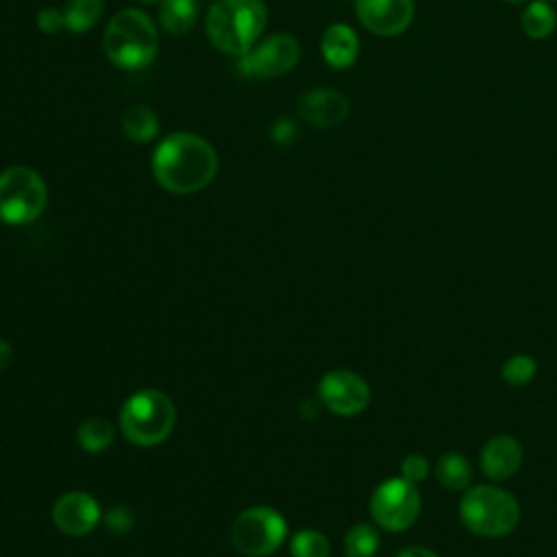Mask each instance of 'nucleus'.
Returning <instances> with one entry per match:
<instances>
[{
    "label": "nucleus",
    "mask_w": 557,
    "mask_h": 557,
    "mask_svg": "<svg viewBox=\"0 0 557 557\" xmlns=\"http://www.w3.org/2000/svg\"><path fill=\"white\" fill-rule=\"evenodd\" d=\"M218 152L200 135L176 131L165 135L152 150V174L172 194H196L218 174Z\"/></svg>",
    "instance_id": "nucleus-1"
},
{
    "label": "nucleus",
    "mask_w": 557,
    "mask_h": 557,
    "mask_svg": "<svg viewBox=\"0 0 557 557\" xmlns=\"http://www.w3.org/2000/svg\"><path fill=\"white\" fill-rule=\"evenodd\" d=\"M268 26L263 0H218L209 7L205 30L209 41L224 54H246Z\"/></svg>",
    "instance_id": "nucleus-2"
},
{
    "label": "nucleus",
    "mask_w": 557,
    "mask_h": 557,
    "mask_svg": "<svg viewBox=\"0 0 557 557\" xmlns=\"http://www.w3.org/2000/svg\"><path fill=\"white\" fill-rule=\"evenodd\" d=\"M102 48L115 67L137 72L154 61L159 52V30L148 13L128 7L109 20Z\"/></svg>",
    "instance_id": "nucleus-3"
},
{
    "label": "nucleus",
    "mask_w": 557,
    "mask_h": 557,
    "mask_svg": "<svg viewBox=\"0 0 557 557\" xmlns=\"http://www.w3.org/2000/svg\"><path fill=\"white\" fill-rule=\"evenodd\" d=\"M459 518L479 537H505L520 522V503L511 492L494 483H479L463 490Z\"/></svg>",
    "instance_id": "nucleus-4"
},
{
    "label": "nucleus",
    "mask_w": 557,
    "mask_h": 557,
    "mask_svg": "<svg viewBox=\"0 0 557 557\" xmlns=\"http://www.w3.org/2000/svg\"><path fill=\"white\" fill-rule=\"evenodd\" d=\"M174 418V405L163 392L141 389L124 403L120 411V426L133 444L154 446L170 435Z\"/></svg>",
    "instance_id": "nucleus-5"
},
{
    "label": "nucleus",
    "mask_w": 557,
    "mask_h": 557,
    "mask_svg": "<svg viewBox=\"0 0 557 557\" xmlns=\"http://www.w3.org/2000/svg\"><path fill=\"white\" fill-rule=\"evenodd\" d=\"M48 202L41 174L28 165H11L0 172V222L20 226L37 220Z\"/></svg>",
    "instance_id": "nucleus-6"
},
{
    "label": "nucleus",
    "mask_w": 557,
    "mask_h": 557,
    "mask_svg": "<svg viewBox=\"0 0 557 557\" xmlns=\"http://www.w3.org/2000/svg\"><path fill=\"white\" fill-rule=\"evenodd\" d=\"M422 511V496L416 483L405 476H389L370 496V516L383 531H407Z\"/></svg>",
    "instance_id": "nucleus-7"
},
{
    "label": "nucleus",
    "mask_w": 557,
    "mask_h": 557,
    "mask_svg": "<svg viewBox=\"0 0 557 557\" xmlns=\"http://www.w3.org/2000/svg\"><path fill=\"white\" fill-rule=\"evenodd\" d=\"M287 535L285 518L270 507H250L242 511L231 527L233 546L250 557L274 553Z\"/></svg>",
    "instance_id": "nucleus-8"
},
{
    "label": "nucleus",
    "mask_w": 557,
    "mask_h": 557,
    "mask_svg": "<svg viewBox=\"0 0 557 557\" xmlns=\"http://www.w3.org/2000/svg\"><path fill=\"white\" fill-rule=\"evenodd\" d=\"M300 44L289 33H274L259 39L246 54L237 57V72L246 78H276L296 67Z\"/></svg>",
    "instance_id": "nucleus-9"
},
{
    "label": "nucleus",
    "mask_w": 557,
    "mask_h": 557,
    "mask_svg": "<svg viewBox=\"0 0 557 557\" xmlns=\"http://www.w3.org/2000/svg\"><path fill=\"white\" fill-rule=\"evenodd\" d=\"M322 405L337 416H357L370 403L366 379L352 370H331L318 385Z\"/></svg>",
    "instance_id": "nucleus-10"
},
{
    "label": "nucleus",
    "mask_w": 557,
    "mask_h": 557,
    "mask_svg": "<svg viewBox=\"0 0 557 557\" xmlns=\"http://www.w3.org/2000/svg\"><path fill=\"white\" fill-rule=\"evenodd\" d=\"M357 20L379 37L403 35L416 17L413 0H355Z\"/></svg>",
    "instance_id": "nucleus-11"
},
{
    "label": "nucleus",
    "mask_w": 557,
    "mask_h": 557,
    "mask_svg": "<svg viewBox=\"0 0 557 557\" xmlns=\"http://www.w3.org/2000/svg\"><path fill=\"white\" fill-rule=\"evenodd\" d=\"M298 117L315 128H333L339 126L348 113L350 102L348 98L331 87H313L305 94H300L296 104Z\"/></svg>",
    "instance_id": "nucleus-12"
},
{
    "label": "nucleus",
    "mask_w": 557,
    "mask_h": 557,
    "mask_svg": "<svg viewBox=\"0 0 557 557\" xmlns=\"http://www.w3.org/2000/svg\"><path fill=\"white\" fill-rule=\"evenodd\" d=\"M522 459H524L522 444L509 433H498L490 437L483 444L479 455L483 474L496 483L511 479L520 470Z\"/></svg>",
    "instance_id": "nucleus-13"
},
{
    "label": "nucleus",
    "mask_w": 557,
    "mask_h": 557,
    "mask_svg": "<svg viewBox=\"0 0 557 557\" xmlns=\"http://www.w3.org/2000/svg\"><path fill=\"white\" fill-rule=\"evenodd\" d=\"M52 520L67 535H87L100 520V507L87 492H67L54 503Z\"/></svg>",
    "instance_id": "nucleus-14"
},
{
    "label": "nucleus",
    "mask_w": 557,
    "mask_h": 557,
    "mask_svg": "<svg viewBox=\"0 0 557 557\" xmlns=\"http://www.w3.org/2000/svg\"><path fill=\"white\" fill-rule=\"evenodd\" d=\"M359 37L352 26L344 22L329 24L320 39V52L329 67L333 70H348L359 59Z\"/></svg>",
    "instance_id": "nucleus-15"
},
{
    "label": "nucleus",
    "mask_w": 557,
    "mask_h": 557,
    "mask_svg": "<svg viewBox=\"0 0 557 557\" xmlns=\"http://www.w3.org/2000/svg\"><path fill=\"white\" fill-rule=\"evenodd\" d=\"M200 15L198 0H161L159 2V24L165 33L178 37L187 35Z\"/></svg>",
    "instance_id": "nucleus-16"
},
{
    "label": "nucleus",
    "mask_w": 557,
    "mask_h": 557,
    "mask_svg": "<svg viewBox=\"0 0 557 557\" xmlns=\"http://www.w3.org/2000/svg\"><path fill=\"white\" fill-rule=\"evenodd\" d=\"M522 33L529 39H546L557 28V11L555 4L546 0H529L520 15Z\"/></svg>",
    "instance_id": "nucleus-17"
},
{
    "label": "nucleus",
    "mask_w": 557,
    "mask_h": 557,
    "mask_svg": "<svg viewBox=\"0 0 557 557\" xmlns=\"http://www.w3.org/2000/svg\"><path fill=\"white\" fill-rule=\"evenodd\" d=\"M122 133L135 144H148L159 135V117L146 104H133L122 115Z\"/></svg>",
    "instance_id": "nucleus-18"
},
{
    "label": "nucleus",
    "mask_w": 557,
    "mask_h": 557,
    "mask_svg": "<svg viewBox=\"0 0 557 557\" xmlns=\"http://www.w3.org/2000/svg\"><path fill=\"white\" fill-rule=\"evenodd\" d=\"M435 479L442 487L450 492H461L470 487L472 466L461 453H446L435 463Z\"/></svg>",
    "instance_id": "nucleus-19"
},
{
    "label": "nucleus",
    "mask_w": 557,
    "mask_h": 557,
    "mask_svg": "<svg viewBox=\"0 0 557 557\" xmlns=\"http://www.w3.org/2000/svg\"><path fill=\"white\" fill-rule=\"evenodd\" d=\"M104 13V0H65V28L74 35L91 30Z\"/></svg>",
    "instance_id": "nucleus-20"
},
{
    "label": "nucleus",
    "mask_w": 557,
    "mask_h": 557,
    "mask_svg": "<svg viewBox=\"0 0 557 557\" xmlns=\"http://www.w3.org/2000/svg\"><path fill=\"white\" fill-rule=\"evenodd\" d=\"M381 544V535L372 524L359 522L346 531L344 553L346 557H374Z\"/></svg>",
    "instance_id": "nucleus-21"
},
{
    "label": "nucleus",
    "mask_w": 557,
    "mask_h": 557,
    "mask_svg": "<svg viewBox=\"0 0 557 557\" xmlns=\"http://www.w3.org/2000/svg\"><path fill=\"white\" fill-rule=\"evenodd\" d=\"M76 440L87 453H100L113 442V424L104 418H89L78 426Z\"/></svg>",
    "instance_id": "nucleus-22"
},
{
    "label": "nucleus",
    "mask_w": 557,
    "mask_h": 557,
    "mask_svg": "<svg viewBox=\"0 0 557 557\" xmlns=\"http://www.w3.org/2000/svg\"><path fill=\"white\" fill-rule=\"evenodd\" d=\"M535 372H537V361H535L531 355H527V352H516V355H511V357L503 363V368H500L503 381H507V383L513 385V387H522V385L531 383L533 376H535Z\"/></svg>",
    "instance_id": "nucleus-23"
},
{
    "label": "nucleus",
    "mask_w": 557,
    "mask_h": 557,
    "mask_svg": "<svg viewBox=\"0 0 557 557\" xmlns=\"http://www.w3.org/2000/svg\"><path fill=\"white\" fill-rule=\"evenodd\" d=\"M289 550L292 557H329L331 544L320 531L302 529L292 537Z\"/></svg>",
    "instance_id": "nucleus-24"
},
{
    "label": "nucleus",
    "mask_w": 557,
    "mask_h": 557,
    "mask_svg": "<svg viewBox=\"0 0 557 557\" xmlns=\"http://www.w3.org/2000/svg\"><path fill=\"white\" fill-rule=\"evenodd\" d=\"M431 472V466H429V459L420 453H411L407 455L403 461H400V476H405L407 481L411 483H422Z\"/></svg>",
    "instance_id": "nucleus-25"
},
{
    "label": "nucleus",
    "mask_w": 557,
    "mask_h": 557,
    "mask_svg": "<svg viewBox=\"0 0 557 557\" xmlns=\"http://www.w3.org/2000/svg\"><path fill=\"white\" fill-rule=\"evenodd\" d=\"M270 137L274 144L278 146H289L298 139V126H296V120L287 117V115H281L276 117V122L272 124L270 128Z\"/></svg>",
    "instance_id": "nucleus-26"
},
{
    "label": "nucleus",
    "mask_w": 557,
    "mask_h": 557,
    "mask_svg": "<svg viewBox=\"0 0 557 557\" xmlns=\"http://www.w3.org/2000/svg\"><path fill=\"white\" fill-rule=\"evenodd\" d=\"M37 28L46 35H57L61 28H65V15L63 9L46 7L37 13Z\"/></svg>",
    "instance_id": "nucleus-27"
},
{
    "label": "nucleus",
    "mask_w": 557,
    "mask_h": 557,
    "mask_svg": "<svg viewBox=\"0 0 557 557\" xmlns=\"http://www.w3.org/2000/svg\"><path fill=\"white\" fill-rule=\"evenodd\" d=\"M104 520L111 533H126L133 527V511L124 505H117L107 513Z\"/></svg>",
    "instance_id": "nucleus-28"
},
{
    "label": "nucleus",
    "mask_w": 557,
    "mask_h": 557,
    "mask_svg": "<svg viewBox=\"0 0 557 557\" xmlns=\"http://www.w3.org/2000/svg\"><path fill=\"white\" fill-rule=\"evenodd\" d=\"M396 557H440V555L426 546H405L403 550H398Z\"/></svg>",
    "instance_id": "nucleus-29"
},
{
    "label": "nucleus",
    "mask_w": 557,
    "mask_h": 557,
    "mask_svg": "<svg viewBox=\"0 0 557 557\" xmlns=\"http://www.w3.org/2000/svg\"><path fill=\"white\" fill-rule=\"evenodd\" d=\"M11 361V346L0 337V372L9 366Z\"/></svg>",
    "instance_id": "nucleus-30"
},
{
    "label": "nucleus",
    "mask_w": 557,
    "mask_h": 557,
    "mask_svg": "<svg viewBox=\"0 0 557 557\" xmlns=\"http://www.w3.org/2000/svg\"><path fill=\"white\" fill-rule=\"evenodd\" d=\"M135 2H139V4H148V7H150V4H159L161 0H135Z\"/></svg>",
    "instance_id": "nucleus-31"
},
{
    "label": "nucleus",
    "mask_w": 557,
    "mask_h": 557,
    "mask_svg": "<svg viewBox=\"0 0 557 557\" xmlns=\"http://www.w3.org/2000/svg\"><path fill=\"white\" fill-rule=\"evenodd\" d=\"M503 2H509V4H520V2H529V0H503Z\"/></svg>",
    "instance_id": "nucleus-32"
},
{
    "label": "nucleus",
    "mask_w": 557,
    "mask_h": 557,
    "mask_svg": "<svg viewBox=\"0 0 557 557\" xmlns=\"http://www.w3.org/2000/svg\"><path fill=\"white\" fill-rule=\"evenodd\" d=\"M546 2H550V4H555V2H557V0H546Z\"/></svg>",
    "instance_id": "nucleus-33"
}]
</instances>
